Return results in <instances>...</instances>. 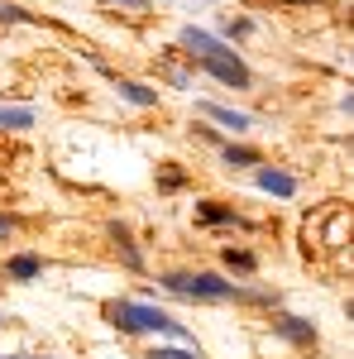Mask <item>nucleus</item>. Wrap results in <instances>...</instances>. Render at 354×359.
<instances>
[{"mask_svg": "<svg viewBox=\"0 0 354 359\" xmlns=\"http://www.w3.org/2000/svg\"><path fill=\"white\" fill-rule=\"evenodd\" d=\"M144 359H201V350H182V345H154Z\"/></svg>", "mask_w": 354, "mask_h": 359, "instance_id": "16", "label": "nucleus"}, {"mask_svg": "<svg viewBox=\"0 0 354 359\" xmlns=\"http://www.w3.org/2000/svg\"><path fill=\"white\" fill-rule=\"evenodd\" d=\"M158 283H163L172 297H187V302H278V297H268V292H249V287H240V283H225L220 273H182V269H172V273H158Z\"/></svg>", "mask_w": 354, "mask_h": 359, "instance_id": "2", "label": "nucleus"}, {"mask_svg": "<svg viewBox=\"0 0 354 359\" xmlns=\"http://www.w3.org/2000/svg\"><path fill=\"white\" fill-rule=\"evenodd\" d=\"M106 10H125L130 20H149V0H101Z\"/></svg>", "mask_w": 354, "mask_h": 359, "instance_id": "15", "label": "nucleus"}, {"mask_svg": "<svg viewBox=\"0 0 354 359\" xmlns=\"http://www.w3.org/2000/svg\"><path fill=\"white\" fill-rule=\"evenodd\" d=\"M225 269H235V273H254L259 269V254H249V249H225Z\"/></svg>", "mask_w": 354, "mask_h": 359, "instance_id": "12", "label": "nucleus"}, {"mask_svg": "<svg viewBox=\"0 0 354 359\" xmlns=\"http://www.w3.org/2000/svg\"><path fill=\"white\" fill-rule=\"evenodd\" d=\"M254 182H259L264 192H273V196H297V177H292V172H278V168H264V163H259Z\"/></svg>", "mask_w": 354, "mask_h": 359, "instance_id": "7", "label": "nucleus"}, {"mask_svg": "<svg viewBox=\"0 0 354 359\" xmlns=\"http://www.w3.org/2000/svg\"><path fill=\"white\" fill-rule=\"evenodd\" d=\"M182 57H187L191 67H201V72H211L220 86H235V91H245L254 77H249L245 57L235 53L225 39L216 34H206V29H182Z\"/></svg>", "mask_w": 354, "mask_h": 359, "instance_id": "1", "label": "nucleus"}, {"mask_svg": "<svg viewBox=\"0 0 354 359\" xmlns=\"http://www.w3.org/2000/svg\"><path fill=\"white\" fill-rule=\"evenodd\" d=\"M0 130H34V111H15V106H0Z\"/></svg>", "mask_w": 354, "mask_h": 359, "instance_id": "13", "label": "nucleus"}, {"mask_svg": "<svg viewBox=\"0 0 354 359\" xmlns=\"http://www.w3.org/2000/svg\"><path fill=\"white\" fill-rule=\"evenodd\" d=\"M273 335H282V340L297 345V350H311V345H316V326H311L306 316H292V311H278V316H273Z\"/></svg>", "mask_w": 354, "mask_h": 359, "instance_id": "4", "label": "nucleus"}, {"mask_svg": "<svg viewBox=\"0 0 354 359\" xmlns=\"http://www.w3.org/2000/svg\"><path fill=\"white\" fill-rule=\"evenodd\" d=\"M39 15H29L20 5H10V0H0V25H34Z\"/></svg>", "mask_w": 354, "mask_h": 359, "instance_id": "17", "label": "nucleus"}, {"mask_svg": "<svg viewBox=\"0 0 354 359\" xmlns=\"http://www.w3.org/2000/svg\"><path fill=\"white\" fill-rule=\"evenodd\" d=\"M110 326L120 335H177V340H191L187 326H177L163 306H154V302H115L110 306Z\"/></svg>", "mask_w": 354, "mask_h": 359, "instance_id": "3", "label": "nucleus"}, {"mask_svg": "<svg viewBox=\"0 0 354 359\" xmlns=\"http://www.w3.org/2000/svg\"><path fill=\"white\" fill-rule=\"evenodd\" d=\"M10 235H15V221H10V216H0V240H10Z\"/></svg>", "mask_w": 354, "mask_h": 359, "instance_id": "20", "label": "nucleus"}, {"mask_svg": "<svg viewBox=\"0 0 354 359\" xmlns=\"http://www.w3.org/2000/svg\"><path fill=\"white\" fill-rule=\"evenodd\" d=\"M187 187V172L177 163H163V172H158V192H182Z\"/></svg>", "mask_w": 354, "mask_h": 359, "instance_id": "14", "label": "nucleus"}, {"mask_svg": "<svg viewBox=\"0 0 354 359\" xmlns=\"http://www.w3.org/2000/svg\"><path fill=\"white\" fill-rule=\"evenodd\" d=\"M196 221H201V225H245V221H240V211L225 206V201H196Z\"/></svg>", "mask_w": 354, "mask_h": 359, "instance_id": "9", "label": "nucleus"}, {"mask_svg": "<svg viewBox=\"0 0 354 359\" xmlns=\"http://www.w3.org/2000/svg\"><path fill=\"white\" fill-rule=\"evenodd\" d=\"M5 273L15 278V283H34V278L43 273V259H39V254H15V259L5 264Z\"/></svg>", "mask_w": 354, "mask_h": 359, "instance_id": "10", "label": "nucleus"}, {"mask_svg": "<svg viewBox=\"0 0 354 359\" xmlns=\"http://www.w3.org/2000/svg\"><path fill=\"white\" fill-rule=\"evenodd\" d=\"M20 359H48V355H20Z\"/></svg>", "mask_w": 354, "mask_h": 359, "instance_id": "22", "label": "nucleus"}, {"mask_svg": "<svg viewBox=\"0 0 354 359\" xmlns=\"http://www.w3.org/2000/svg\"><path fill=\"white\" fill-rule=\"evenodd\" d=\"M220 158H225L230 168H259L264 163V154L249 149V144H220Z\"/></svg>", "mask_w": 354, "mask_h": 359, "instance_id": "11", "label": "nucleus"}, {"mask_svg": "<svg viewBox=\"0 0 354 359\" xmlns=\"http://www.w3.org/2000/svg\"><path fill=\"white\" fill-rule=\"evenodd\" d=\"M115 91H120V101H130L139 111H154V106H158V91L144 86V82H130V77H115Z\"/></svg>", "mask_w": 354, "mask_h": 359, "instance_id": "6", "label": "nucleus"}, {"mask_svg": "<svg viewBox=\"0 0 354 359\" xmlns=\"http://www.w3.org/2000/svg\"><path fill=\"white\" fill-rule=\"evenodd\" d=\"M220 34H225V39H249V34H254V25H249V20H225V25H220Z\"/></svg>", "mask_w": 354, "mask_h": 359, "instance_id": "18", "label": "nucleus"}, {"mask_svg": "<svg viewBox=\"0 0 354 359\" xmlns=\"http://www.w3.org/2000/svg\"><path fill=\"white\" fill-rule=\"evenodd\" d=\"M287 5H321V0H287Z\"/></svg>", "mask_w": 354, "mask_h": 359, "instance_id": "21", "label": "nucleus"}, {"mask_svg": "<svg viewBox=\"0 0 354 359\" xmlns=\"http://www.w3.org/2000/svg\"><path fill=\"white\" fill-rule=\"evenodd\" d=\"M110 240H115V254L125 259V269H135V273H144V254H139L135 235H130V230H125V225H120V221L110 225Z\"/></svg>", "mask_w": 354, "mask_h": 359, "instance_id": "8", "label": "nucleus"}, {"mask_svg": "<svg viewBox=\"0 0 354 359\" xmlns=\"http://www.w3.org/2000/svg\"><path fill=\"white\" fill-rule=\"evenodd\" d=\"M163 77H168V82H172V86H187V72H182V67H168Z\"/></svg>", "mask_w": 354, "mask_h": 359, "instance_id": "19", "label": "nucleus"}, {"mask_svg": "<svg viewBox=\"0 0 354 359\" xmlns=\"http://www.w3.org/2000/svg\"><path fill=\"white\" fill-rule=\"evenodd\" d=\"M201 115H206V120H216V125H225V130H235V135H245L249 125H254V115L230 111V106H216V101H201Z\"/></svg>", "mask_w": 354, "mask_h": 359, "instance_id": "5", "label": "nucleus"}]
</instances>
